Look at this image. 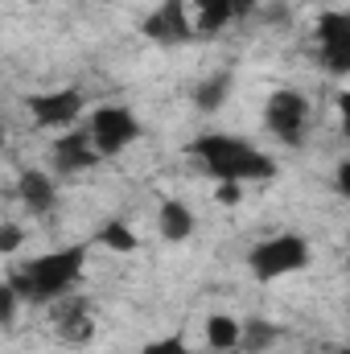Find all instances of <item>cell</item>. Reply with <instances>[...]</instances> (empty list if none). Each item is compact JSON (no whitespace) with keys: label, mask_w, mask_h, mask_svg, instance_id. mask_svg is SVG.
Segmentation results:
<instances>
[{"label":"cell","mask_w":350,"mask_h":354,"mask_svg":"<svg viewBox=\"0 0 350 354\" xmlns=\"http://www.w3.org/2000/svg\"><path fill=\"white\" fill-rule=\"evenodd\" d=\"M227 95H231V75L219 71V75H210V79H202L194 87V107L198 111H219L227 103Z\"/></svg>","instance_id":"15"},{"label":"cell","mask_w":350,"mask_h":354,"mask_svg":"<svg viewBox=\"0 0 350 354\" xmlns=\"http://www.w3.org/2000/svg\"><path fill=\"white\" fill-rule=\"evenodd\" d=\"M231 4H235V21H243V17H252V12H256V4H260V0H231Z\"/></svg>","instance_id":"25"},{"label":"cell","mask_w":350,"mask_h":354,"mask_svg":"<svg viewBox=\"0 0 350 354\" xmlns=\"http://www.w3.org/2000/svg\"><path fill=\"white\" fill-rule=\"evenodd\" d=\"M95 243L107 248V252H120V256H132L140 248V235L124 223V218H107L99 231H95Z\"/></svg>","instance_id":"14"},{"label":"cell","mask_w":350,"mask_h":354,"mask_svg":"<svg viewBox=\"0 0 350 354\" xmlns=\"http://www.w3.org/2000/svg\"><path fill=\"white\" fill-rule=\"evenodd\" d=\"M297 4H317V0H297Z\"/></svg>","instance_id":"27"},{"label":"cell","mask_w":350,"mask_h":354,"mask_svg":"<svg viewBox=\"0 0 350 354\" xmlns=\"http://www.w3.org/2000/svg\"><path fill=\"white\" fill-rule=\"evenodd\" d=\"M248 149H252V145H248L243 136H223V132L198 136V140L190 145V153L210 169V177H219V181H231V177H235V165L243 161Z\"/></svg>","instance_id":"6"},{"label":"cell","mask_w":350,"mask_h":354,"mask_svg":"<svg viewBox=\"0 0 350 354\" xmlns=\"http://www.w3.org/2000/svg\"><path fill=\"white\" fill-rule=\"evenodd\" d=\"M140 33L157 46H185L198 29H194V12L185 8V0H161L145 21H140Z\"/></svg>","instance_id":"5"},{"label":"cell","mask_w":350,"mask_h":354,"mask_svg":"<svg viewBox=\"0 0 350 354\" xmlns=\"http://www.w3.org/2000/svg\"><path fill=\"white\" fill-rule=\"evenodd\" d=\"M264 124L280 145H301L305 140V124H309V99L301 91H272L264 103Z\"/></svg>","instance_id":"3"},{"label":"cell","mask_w":350,"mask_h":354,"mask_svg":"<svg viewBox=\"0 0 350 354\" xmlns=\"http://www.w3.org/2000/svg\"><path fill=\"white\" fill-rule=\"evenodd\" d=\"M235 21V4L231 0H194V29L198 33H219Z\"/></svg>","instance_id":"13"},{"label":"cell","mask_w":350,"mask_h":354,"mask_svg":"<svg viewBox=\"0 0 350 354\" xmlns=\"http://www.w3.org/2000/svg\"><path fill=\"white\" fill-rule=\"evenodd\" d=\"M305 264H309V239L305 235H293V231L256 243L252 256H248L252 276L264 280V284L268 280H280V276H288V272H297V268H305Z\"/></svg>","instance_id":"2"},{"label":"cell","mask_w":350,"mask_h":354,"mask_svg":"<svg viewBox=\"0 0 350 354\" xmlns=\"http://www.w3.org/2000/svg\"><path fill=\"white\" fill-rule=\"evenodd\" d=\"M17 198L33 210V214H46L50 206H54V198H58V189H54V177L37 174V169H25V174L17 177Z\"/></svg>","instance_id":"10"},{"label":"cell","mask_w":350,"mask_h":354,"mask_svg":"<svg viewBox=\"0 0 350 354\" xmlns=\"http://www.w3.org/2000/svg\"><path fill=\"white\" fill-rule=\"evenodd\" d=\"M276 338H280V330L272 326V322H264V317H252V322H243V338H239V351L243 354H264L276 346Z\"/></svg>","instance_id":"16"},{"label":"cell","mask_w":350,"mask_h":354,"mask_svg":"<svg viewBox=\"0 0 350 354\" xmlns=\"http://www.w3.org/2000/svg\"><path fill=\"white\" fill-rule=\"evenodd\" d=\"M54 169L62 177L71 174H83V169H91V165H99V149H95V140H91V132H66L62 140H54Z\"/></svg>","instance_id":"8"},{"label":"cell","mask_w":350,"mask_h":354,"mask_svg":"<svg viewBox=\"0 0 350 354\" xmlns=\"http://www.w3.org/2000/svg\"><path fill=\"white\" fill-rule=\"evenodd\" d=\"M54 317H58V334H62V342H71V346H83L91 334H95V322H91L87 301H66Z\"/></svg>","instance_id":"11"},{"label":"cell","mask_w":350,"mask_h":354,"mask_svg":"<svg viewBox=\"0 0 350 354\" xmlns=\"http://www.w3.org/2000/svg\"><path fill=\"white\" fill-rule=\"evenodd\" d=\"M87 132H91V140H95V149H99L103 157H116V153H124V149L140 136V124H136V115H132L128 107L103 103V107L91 111Z\"/></svg>","instance_id":"4"},{"label":"cell","mask_w":350,"mask_h":354,"mask_svg":"<svg viewBox=\"0 0 350 354\" xmlns=\"http://www.w3.org/2000/svg\"><path fill=\"white\" fill-rule=\"evenodd\" d=\"M17 305H21V292L4 280V284H0V322H4V330L17 322Z\"/></svg>","instance_id":"19"},{"label":"cell","mask_w":350,"mask_h":354,"mask_svg":"<svg viewBox=\"0 0 350 354\" xmlns=\"http://www.w3.org/2000/svg\"><path fill=\"white\" fill-rule=\"evenodd\" d=\"M140 354H190V351H185V338H181V334H169V338H153V342H145Z\"/></svg>","instance_id":"20"},{"label":"cell","mask_w":350,"mask_h":354,"mask_svg":"<svg viewBox=\"0 0 350 354\" xmlns=\"http://www.w3.org/2000/svg\"><path fill=\"white\" fill-rule=\"evenodd\" d=\"M317 62L330 75H350V46H317Z\"/></svg>","instance_id":"18"},{"label":"cell","mask_w":350,"mask_h":354,"mask_svg":"<svg viewBox=\"0 0 350 354\" xmlns=\"http://www.w3.org/2000/svg\"><path fill=\"white\" fill-rule=\"evenodd\" d=\"M239 338H243V322H235L231 313H210L206 317V342H210V351H219V354L239 351Z\"/></svg>","instance_id":"12"},{"label":"cell","mask_w":350,"mask_h":354,"mask_svg":"<svg viewBox=\"0 0 350 354\" xmlns=\"http://www.w3.org/2000/svg\"><path fill=\"white\" fill-rule=\"evenodd\" d=\"M29 111L42 128H71L83 115V91L62 87V91H46V95H29Z\"/></svg>","instance_id":"7"},{"label":"cell","mask_w":350,"mask_h":354,"mask_svg":"<svg viewBox=\"0 0 350 354\" xmlns=\"http://www.w3.org/2000/svg\"><path fill=\"white\" fill-rule=\"evenodd\" d=\"M338 111H342V136L350 140V91L338 95Z\"/></svg>","instance_id":"24"},{"label":"cell","mask_w":350,"mask_h":354,"mask_svg":"<svg viewBox=\"0 0 350 354\" xmlns=\"http://www.w3.org/2000/svg\"><path fill=\"white\" fill-rule=\"evenodd\" d=\"M347 288H350V272H347Z\"/></svg>","instance_id":"28"},{"label":"cell","mask_w":350,"mask_h":354,"mask_svg":"<svg viewBox=\"0 0 350 354\" xmlns=\"http://www.w3.org/2000/svg\"><path fill=\"white\" fill-rule=\"evenodd\" d=\"M83 264H87V248H62L29 260L25 268H12L8 284L21 292V301H58L79 284Z\"/></svg>","instance_id":"1"},{"label":"cell","mask_w":350,"mask_h":354,"mask_svg":"<svg viewBox=\"0 0 350 354\" xmlns=\"http://www.w3.org/2000/svg\"><path fill=\"white\" fill-rule=\"evenodd\" d=\"M313 33L317 46H350V12H322Z\"/></svg>","instance_id":"17"},{"label":"cell","mask_w":350,"mask_h":354,"mask_svg":"<svg viewBox=\"0 0 350 354\" xmlns=\"http://www.w3.org/2000/svg\"><path fill=\"white\" fill-rule=\"evenodd\" d=\"M21 243H25V231H21L17 223H0V252H4V256H12Z\"/></svg>","instance_id":"21"},{"label":"cell","mask_w":350,"mask_h":354,"mask_svg":"<svg viewBox=\"0 0 350 354\" xmlns=\"http://www.w3.org/2000/svg\"><path fill=\"white\" fill-rule=\"evenodd\" d=\"M214 198H219L223 206H235V202L243 198V181H219V189H214Z\"/></svg>","instance_id":"22"},{"label":"cell","mask_w":350,"mask_h":354,"mask_svg":"<svg viewBox=\"0 0 350 354\" xmlns=\"http://www.w3.org/2000/svg\"><path fill=\"white\" fill-rule=\"evenodd\" d=\"M157 227H161V239L165 243H185L194 235V210L181 198H165L161 202V214H157Z\"/></svg>","instance_id":"9"},{"label":"cell","mask_w":350,"mask_h":354,"mask_svg":"<svg viewBox=\"0 0 350 354\" xmlns=\"http://www.w3.org/2000/svg\"><path fill=\"white\" fill-rule=\"evenodd\" d=\"M268 21H272V25H284V4H272V8H268Z\"/></svg>","instance_id":"26"},{"label":"cell","mask_w":350,"mask_h":354,"mask_svg":"<svg viewBox=\"0 0 350 354\" xmlns=\"http://www.w3.org/2000/svg\"><path fill=\"white\" fill-rule=\"evenodd\" d=\"M338 354H350V346H347V351H338Z\"/></svg>","instance_id":"29"},{"label":"cell","mask_w":350,"mask_h":354,"mask_svg":"<svg viewBox=\"0 0 350 354\" xmlns=\"http://www.w3.org/2000/svg\"><path fill=\"white\" fill-rule=\"evenodd\" d=\"M334 185H338V194H342V198L350 202V157L342 161V165H338V174H334Z\"/></svg>","instance_id":"23"}]
</instances>
